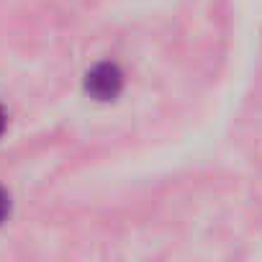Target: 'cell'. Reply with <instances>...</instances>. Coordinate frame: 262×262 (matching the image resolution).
Wrapping results in <instances>:
<instances>
[{"label": "cell", "instance_id": "6da1fadb", "mask_svg": "<svg viewBox=\"0 0 262 262\" xmlns=\"http://www.w3.org/2000/svg\"><path fill=\"white\" fill-rule=\"evenodd\" d=\"M123 88V75L113 62H100L95 64L88 77H85V90L95 100H113Z\"/></svg>", "mask_w": 262, "mask_h": 262}, {"label": "cell", "instance_id": "3957f363", "mask_svg": "<svg viewBox=\"0 0 262 262\" xmlns=\"http://www.w3.org/2000/svg\"><path fill=\"white\" fill-rule=\"evenodd\" d=\"M3 128H6V111L0 105V134H3Z\"/></svg>", "mask_w": 262, "mask_h": 262}, {"label": "cell", "instance_id": "7a4b0ae2", "mask_svg": "<svg viewBox=\"0 0 262 262\" xmlns=\"http://www.w3.org/2000/svg\"><path fill=\"white\" fill-rule=\"evenodd\" d=\"M8 211H11V198H8V193H6L3 188H0V224L6 221Z\"/></svg>", "mask_w": 262, "mask_h": 262}]
</instances>
